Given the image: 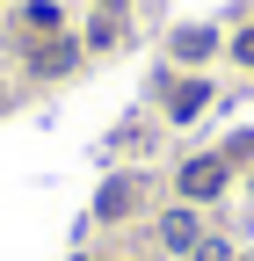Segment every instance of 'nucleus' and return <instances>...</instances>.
I'll return each instance as SVG.
<instances>
[{
  "label": "nucleus",
  "mask_w": 254,
  "mask_h": 261,
  "mask_svg": "<svg viewBox=\"0 0 254 261\" xmlns=\"http://www.w3.org/2000/svg\"><path fill=\"white\" fill-rule=\"evenodd\" d=\"M225 189V160H189L182 167V196H218Z\"/></svg>",
  "instance_id": "obj_1"
},
{
  "label": "nucleus",
  "mask_w": 254,
  "mask_h": 261,
  "mask_svg": "<svg viewBox=\"0 0 254 261\" xmlns=\"http://www.w3.org/2000/svg\"><path fill=\"white\" fill-rule=\"evenodd\" d=\"M66 65H73V44H44L37 51V73H66Z\"/></svg>",
  "instance_id": "obj_4"
},
{
  "label": "nucleus",
  "mask_w": 254,
  "mask_h": 261,
  "mask_svg": "<svg viewBox=\"0 0 254 261\" xmlns=\"http://www.w3.org/2000/svg\"><path fill=\"white\" fill-rule=\"evenodd\" d=\"M174 51H182V58H204V51H211V29H182Z\"/></svg>",
  "instance_id": "obj_5"
},
{
  "label": "nucleus",
  "mask_w": 254,
  "mask_h": 261,
  "mask_svg": "<svg viewBox=\"0 0 254 261\" xmlns=\"http://www.w3.org/2000/svg\"><path fill=\"white\" fill-rule=\"evenodd\" d=\"M116 211H131V181H109L102 189V218H116Z\"/></svg>",
  "instance_id": "obj_6"
},
{
  "label": "nucleus",
  "mask_w": 254,
  "mask_h": 261,
  "mask_svg": "<svg viewBox=\"0 0 254 261\" xmlns=\"http://www.w3.org/2000/svg\"><path fill=\"white\" fill-rule=\"evenodd\" d=\"M160 240H167V247H196V218H189V211H174V218L160 225Z\"/></svg>",
  "instance_id": "obj_3"
},
{
  "label": "nucleus",
  "mask_w": 254,
  "mask_h": 261,
  "mask_svg": "<svg viewBox=\"0 0 254 261\" xmlns=\"http://www.w3.org/2000/svg\"><path fill=\"white\" fill-rule=\"evenodd\" d=\"M233 51H240V58H247V65H254V29H247V37H240V44H233Z\"/></svg>",
  "instance_id": "obj_8"
},
{
  "label": "nucleus",
  "mask_w": 254,
  "mask_h": 261,
  "mask_svg": "<svg viewBox=\"0 0 254 261\" xmlns=\"http://www.w3.org/2000/svg\"><path fill=\"white\" fill-rule=\"evenodd\" d=\"M196 261H233V254L218 247V240H204V247H196Z\"/></svg>",
  "instance_id": "obj_7"
},
{
  "label": "nucleus",
  "mask_w": 254,
  "mask_h": 261,
  "mask_svg": "<svg viewBox=\"0 0 254 261\" xmlns=\"http://www.w3.org/2000/svg\"><path fill=\"white\" fill-rule=\"evenodd\" d=\"M204 102H211V87H204V80H182V87H174V123H189Z\"/></svg>",
  "instance_id": "obj_2"
},
{
  "label": "nucleus",
  "mask_w": 254,
  "mask_h": 261,
  "mask_svg": "<svg viewBox=\"0 0 254 261\" xmlns=\"http://www.w3.org/2000/svg\"><path fill=\"white\" fill-rule=\"evenodd\" d=\"M102 8H123V0H102Z\"/></svg>",
  "instance_id": "obj_9"
}]
</instances>
